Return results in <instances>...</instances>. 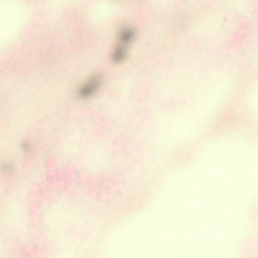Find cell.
<instances>
[{"instance_id": "3957f363", "label": "cell", "mask_w": 258, "mask_h": 258, "mask_svg": "<svg viewBox=\"0 0 258 258\" xmlns=\"http://www.w3.org/2000/svg\"><path fill=\"white\" fill-rule=\"evenodd\" d=\"M134 32L132 29L125 27L121 29L119 34V40L123 44L129 42L133 38Z\"/></svg>"}, {"instance_id": "277c9868", "label": "cell", "mask_w": 258, "mask_h": 258, "mask_svg": "<svg viewBox=\"0 0 258 258\" xmlns=\"http://www.w3.org/2000/svg\"><path fill=\"white\" fill-rule=\"evenodd\" d=\"M2 169L6 171H10L12 170L13 166L10 164L5 163L2 165Z\"/></svg>"}, {"instance_id": "7a4b0ae2", "label": "cell", "mask_w": 258, "mask_h": 258, "mask_svg": "<svg viewBox=\"0 0 258 258\" xmlns=\"http://www.w3.org/2000/svg\"><path fill=\"white\" fill-rule=\"evenodd\" d=\"M128 52L126 47L119 45L115 48L112 53V59L113 63L117 64L123 63L126 59Z\"/></svg>"}, {"instance_id": "6da1fadb", "label": "cell", "mask_w": 258, "mask_h": 258, "mask_svg": "<svg viewBox=\"0 0 258 258\" xmlns=\"http://www.w3.org/2000/svg\"><path fill=\"white\" fill-rule=\"evenodd\" d=\"M102 78L99 74L91 76L80 86L78 94L81 98H86L92 95L99 89L102 83Z\"/></svg>"}, {"instance_id": "5b68a950", "label": "cell", "mask_w": 258, "mask_h": 258, "mask_svg": "<svg viewBox=\"0 0 258 258\" xmlns=\"http://www.w3.org/2000/svg\"><path fill=\"white\" fill-rule=\"evenodd\" d=\"M21 147L24 150L27 151L29 149V146L27 143L26 142H23L21 145Z\"/></svg>"}]
</instances>
